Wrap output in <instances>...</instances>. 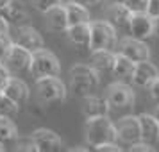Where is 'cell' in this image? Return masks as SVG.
I'll list each match as a JSON object with an SVG mask.
<instances>
[{
  "label": "cell",
  "instance_id": "6da1fadb",
  "mask_svg": "<svg viewBox=\"0 0 159 152\" xmlns=\"http://www.w3.org/2000/svg\"><path fill=\"white\" fill-rule=\"evenodd\" d=\"M84 136L86 143L95 149L97 145L109 143V141H118L116 140V127L115 122L106 116H95V118H86L84 123Z\"/></svg>",
  "mask_w": 159,
  "mask_h": 152
},
{
  "label": "cell",
  "instance_id": "7a4b0ae2",
  "mask_svg": "<svg viewBox=\"0 0 159 152\" xmlns=\"http://www.w3.org/2000/svg\"><path fill=\"white\" fill-rule=\"evenodd\" d=\"M118 41V32L107 20L89 22V50H113Z\"/></svg>",
  "mask_w": 159,
  "mask_h": 152
},
{
  "label": "cell",
  "instance_id": "3957f363",
  "mask_svg": "<svg viewBox=\"0 0 159 152\" xmlns=\"http://www.w3.org/2000/svg\"><path fill=\"white\" fill-rule=\"evenodd\" d=\"M100 82V75L95 72L89 65H75L70 68V84L72 90L79 95H89L97 90Z\"/></svg>",
  "mask_w": 159,
  "mask_h": 152
},
{
  "label": "cell",
  "instance_id": "277c9868",
  "mask_svg": "<svg viewBox=\"0 0 159 152\" xmlns=\"http://www.w3.org/2000/svg\"><path fill=\"white\" fill-rule=\"evenodd\" d=\"M38 99L45 104H54L66 99V86L57 75H47V77H36L34 82Z\"/></svg>",
  "mask_w": 159,
  "mask_h": 152
},
{
  "label": "cell",
  "instance_id": "5b68a950",
  "mask_svg": "<svg viewBox=\"0 0 159 152\" xmlns=\"http://www.w3.org/2000/svg\"><path fill=\"white\" fill-rule=\"evenodd\" d=\"M30 72L34 77H47V75H59L61 72V65L56 54H52L47 48H39V50L32 52V59H30Z\"/></svg>",
  "mask_w": 159,
  "mask_h": 152
},
{
  "label": "cell",
  "instance_id": "8992f818",
  "mask_svg": "<svg viewBox=\"0 0 159 152\" xmlns=\"http://www.w3.org/2000/svg\"><path fill=\"white\" fill-rule=\"evenodd\" d=\"M106 100H107L109 108L129 109V108L134 106L136 95H134V90H132L127 82H123V81H116V82H113V84L107 88Z\"/></svg>",
  "mask_w": 159,
  "mask_h": 152
},
{
  "label": "cell",
  "instance_id": "52a82bcc",
  "mask_svg": "<svg viewBox=\"0 0 159 152\" xmlns=\"http://www.w3.org/2000/svg\"><path fill=\"white\" fill-rule=\"evenodd\" d=\"M30 59H32V52L15 43L7 52V56L2 59V63L7 66L11 73H25L30 72Z\"/></svg>",
  "mask_w": 159,
  "mask_h": 152
},
{
  "label": "cell",
  "instance_id": "ba28073f",
  "mask_svg": "<svg viewBox=\"0 0 159 152\" xmlns=\"http://www.w3.org/2000/svg\"><path fill=\"white\" fill-rule=\"evenodd\" d=\"M118 54L125 56L127 59L139 63L145 59H150V48L147 47V41L143 39H136V38H123L120 45H118Z\"/></svg>",
  "mask_w": 159,
  "mask_h": 152
},
{
  "label": "cell",
  "instance_id": "9c48e42d",
  "mask_svg": "<svg viewBox=\"0 0 159 152\" xmlns=\"http://www.w3.org/2000/svg\"><path fill=\"white\" fill-rule=\"evenodd\" d=\"M116 127V140L125 145H130L134 141H139V123L138 116L134 115H125L115 123Z\"/></svg>",
  "mask_w": 159,
  "mask_h": 152
},
{
  "label": "cell",
  "instance_id": "30bf717a",
  "mask_svg": "<svg viewBox=\"0 0 159 152\" xmlns=\"http://www.w3.org/2000/svg\"><path fill=\"white\" fill-rule=\"evenodd\" d=\"M152 16H148L147 13H132L129 20V25H127V36L136 38V39H150L152 38Z\"/></svg>",
  "mask_w": 159,
  "mask_h": 152
},
{
  "label": "cell",
  "instance_id": "8fae6325",
  "mask_svg": "<svg viewBox=\"0 0 159 152\" xmlns=\"http://www.w3.org/2000/svg\"><path fill=\"white\" fill-rule=\"evenodd\" d=\"M30 138L34 141L36 152H57L63 149V140L50 129L39 127L30 134Z\"/></svg>",
  "mask_w": 159,
  "mask_h": 152
},
{
  "label": "cell",
  "instance_id": "7c38bea8",
  "mask_svg": "<svg viewBox=\"0 0 159 152\" xmlns=\"http://www.w3.org/2000/svg\"><path fill=\"white\" fill-rule=\"evenodd\" d=\"M138 123H139L141 141L156 147L159 143V118L156 115L141 113V115H138Z\"/></svg>",
  "mask_w": 159,
  "mask_h": 152
},
{
  "label": "cell",
  "instance_id": "4fadbf2b",
  "mask_svg": "<svg viewBox=\"0 0 159 152\" xmlns=\"http://www.w3.org/2000/svg\"><path fill=\"white\" fill-rule=\"evenodd\" d=\"M157 77H159V72H157V68H156V65L150 63L148 59H145V61H139V63L134 65L130 82L136 88H145L147 90V86L154 79H157Z\"/></svg>",
  "mask_w": 159,
  "mask_h": 152
},
{
  "label": "cell",
  "instance_id": "5bb4252c",
  "mask_svg": "<svg viewBox=\"0 0 159 152\" xmlns=\"http://www.w3.org/2000/svg\"><path fill=\"white\" fill-rule=\"evenodd\" d=\"M16 45H20L29 52H36L43 48V36L38 32L34 27L29 25H18V34H16Z\"/></svg>",
  "mask_w": 159,
  "mask_h": 152
},
{
  "label": "cell",
  "instance_id": "9a60e30c",
  "mask_svg": "<svg viewBox=\"0 0 159 152\" xmlns=\"http://www.w3.org/2000/svg\"><path fill=\"white\" fill-rule=\"evenodd\" d=\"M130 15H132V13H130L129 9L125 7L120 0H118V2L111 4V6L107 7L106 20L115 27L116 32H125V30H127V25H129Z\"/></svg>",
  "mask_w": 159,
  "mask_h": 152
},
{
  "label": "cell",
  "instance_id": "2e32d148",
  "mask_svg": "<svg viewBox=\"0 0 159 152\" xmlns=\"http://www.w3.org/2000/svg\"><path fill=\"white\" fill-rule=\"evenodd\" d=\"M2 93L7 95L11 100H15L16 104H25V102L29 100V86L23 82L20 77H15V75H11L9 81L6 82V86L2 88Z\"/></svg>",
  "mask_w": 159,
  "mask_h": 152
},
{
  "label": "cell",
  "instance_id": "e0dca14e",
  "mask_svg": "<svg viewBox=\"0 0 159 152\" xmlns=\"http://www.w3.org/2000/svg\"><path fill=\"white\" fill-rule=\"evenodd\" d=\"M109 104L106 97H97V95H84L82 100V115L86 118H95V116H106L109 115Z\"/></svg>",
  "mask_w": 159,
  "mask_h": 152
},
{
  "label": "cell",
  "instance_id": "ac0fdd59",
  "mask_svg": "<svg viewBox=\"0 0 159 152\" xmlns=\"http://www.w3.org/2000/svg\"><path fill=\"white\" fill-rule=\"evenodd\" d=\"M115 58L116 54L113 50H91V63H89V66L98 75H111L113 65H115Z\"/></svg>",
  "mask_w": 159,
  "mask_h": 152
},
{
  "label": "cell",
  "instance_id": "d6986e66",
  "mask_svg": "<svg viewBox=\"0 0 159 152\" xmlns=\"http://www.w3.org/2000/svg\"><path fill=\"white\" fill-rule=\"evenodd\" d=\"M45 15V22L47 27L52 32H65L68 27V18H66V11H65V4H57L52 9H48Z\"/></svg>",
  "mask_w": 159,
  "mask_h": 152
},
{
  "label": "cell",
  "instance_id": "ffe728a7",
  "mask_svg": "<svg viewBox=\"0 0 159 152\" xmlns=\"http://www.w3.org/2000/svg\"><path fill=\"white\" fill-rule=\"evenodd\" d=\"M65 34L73 47H88L89 45V22L68 25Z\"/></svg>",
  "mask_w": 159,
  "mask_h": 152
},
{
  "label": "cell",
  "instance_id": "44dd1931",
  "mask_svg": "<svg viewBox=\"0 0 159 152\" xmlns=\"http://www.w3.org/2000/svg\"><path fill=\"white\" fill-rule=\"evenodd\" d=\"M65 11H66V18H68V25L91 22L89 20V7L82 6V4L75 2V0L65 2Z\"/></svg>",
  "mask_w": 159,
  "mask_h": 152
},
{
  "label": "cell",
  "instance_id": "7402d4cb",
  "mask_svg": "<svg viewBox=\"0 0 159 152\" xmlns=\"http://www.w3.org/2000/svg\"><path fill=\"white\" fill-rule=\"evenodd\" d=\"M0 16H4L6 18V22L9 25H22L25 22V18H27V11L23 7L22 2H18V0H11L6 7L0 11Z\"/></svg>",
  "mask_w": 159,
  "mask_h": 152
},
{
  "label": "cell",
  "instance_id": "603a6c76",
  "mask_svg": "<svg viewBox=\"0 0 159 152\" xmlns=\"http://www.w3.org/2000/svg\"><path fill=\"white\" fill-rule=\"evenodd\" d=\"M134 61L127 59L125 56L118 54L116 52L115 58V65H113V72L111 75H115L116 81H123V82H130V77H132V70H134Z\"/></svg>",
  "mask_w": 159,
  "mask_h": 152
},
{
  "label": "cell",
  "instance_id": "cb8c5ba5",
  "mask_svg": "<svg viewBox=\"0 0 159 152\" xmlns=\"http://www.w3.org/2000/svg\"><path fill=\"white\" fill-rule=\"evenodd\" d=\"M16 136H18V129L13 120L7 116H0V143H13Z\"/></svg>",
  "mask_w": 159,
  "mask_h": 152
},
{
  "label": "cell",
  "instance_id": "d4e9b609",
  "mask_svg": "<svg viewBox=\"0 0 159 152\" xmlns=\"http://www.w3.org/2000/svg\"><path fill=\"white\" fill-rule=\"evenodd\" d=\"M20 111V104H16L15 100H11L7 95H4L0 91V116H7L13 118Z\"/></svg>",
  "mask_w": 159,
  "mask_h": 152
},
{
  "label": "cell",
  "instance_id": "484cf974",
  "mask_svg": "<svg viewBox=\"0 0 159 152\" xmlns=\"http://www.w3.org/2000/svg\"><path fill=\"white\" fill-rule=\"evenodd\" d=\"M13 143H15L16 150L36 152V147H34V141H32V138H30V136H16Z\"/></svg>",
  "mask_w": 159,
  "mask_h": 152
},
{
  "label": "cell",
  "instance_id": "4316f807",
  "mask_svg": "<svg viewBox=\"0 0 159 152\" xmlns=\"http://www.w3.org/2000/svg\"><path fill=\"white\" fill-rule=\"evenodd\" d=\"M130 13H143L147 9V2L148 0H120Z\"/></svg>",
  "mask_w": 159,
  "mask_h": 152
},
{
  "label": "cell",
  "instance_id": "83f0119b",
  "mask_svg": "<svg viewBox=\"0 0 159 152\" xmlns=\"http://www.w3.org/2000/svg\"><path fill=\"white\" fill-rule=\"evenodd\" d=\"M15 45V41L11 39L9 36V32H4V34H0V59H4L7 56V52L11 50V47Z\"/></svg>",
  "mask_w": 159,
  "mask_h": 152
},
{
  "label": "cell",
  "instance_id": "f1b7e54d",
  "mask_svg": "<svg viewBox=\"0 0 159 152\" xmlns=\"http://www.w3.org/2000/svg\"><path fill=\"white\" fill-rule=\"evenodd\" d=\"M57 4H63L61 0H36L34 2V7L39 11V13H47L48 9H52L54 6H57Z\"/></svg>",
  "mask_w": 159,
  "mask_h": 152
},
{
  "label": "cell",
  "instance_id": "f546056e",
  "mask_svg": "<svg viewBox=\"0 0 159 152\" xmlns=\"http://www.w3.org/2000/svg\"><path fill=\"white\" fill-rule=\"evenodd\" d=\"M127 150L130 152H152L154 150V145H148V143H145V141H134V143H130L129 147H127Z\"/></svg>",
  "mask_w": 159,
  "mask_h": 152
},
{
  "label": "cell",
  "instance_id": "4dcf8cb0",
  "mask_svg": "<svg viewBox=\"0 0 159 152\" xmlns=\"http://www.w3.org/2000/svg\"><path fill=\"white\" fill-rule=\"evenodd\" d=\"M147 90H148V95H150V99L159 106V77L152 81L150 84L147 86Z\"/></svg>",
  "mask_w": 159,
  "mask_h": 152
},
{
  "label": "cell",
  "instance_id": "1f68e13d",
  "mask_svg": "<svg viewBox=\"0 0 159 152\" xmlns=\"http://www.w3.org/2000/svg\"><path fill=\"white\" fill-rule=\"evenodd\" d=\"M95 150L98 152H120L122 149L118 147V141H109V143H102V145H97Z\"/></svg>",
  "mask_w": 159,
  "mask_h": 152
},
{
  "label": "cell",
  "instance_id": "d6a6232c",
  "mask_svg": "<svg viewBox=\"0 0 159 152\" xmlns=\"http://www.w3.org/2000/svg\"><path fill=\"white\" fill-rule=\"evenodd\" d=\"M145 13L148 16H152V18H157L159 16V0H148Z\"/></svg>",
  "mask_w": 159,
  "mask_h": 152
},
{
  "label": "cell",
  "instance_id": "836d02e7",
  "mask_svg": "<svg viewBox=\"0 0 159 152\" xmlns=\"http://www.w3.org/2000/svg\"><path fill=\"white\" fill-rule=\"evenodd\" d=\"M9 77H11V72L7 70V66L4 65V63H0V91H2V88L6 86Z\"/></svg>",
  "mask_w": 159,
  "mask_h": 152
},
{
  "label": "cell",
  "instance_id": "e575fe53",
  "mask_svg": "<svg viewBox=\"0 0 159 152\" xmlns=\"http://www.w3.org/2000/svg\"><path fill=\"white\" fill-rule=\"evenodd\" d=\"M75 2H79V4L86 6V7H95V6H100V4H104L106 0H75Z\"/></svg>",
  "mask_w": 159,
  "mask_h": 152
},
{
  "label": "cell",
  "instance_id": "d590c367",
  "mask_svg": "<svg viewBox=\"0 0 159 152\" xmlns=\"http://www.w3.org/2000/svg\"><path fill=\"white\" fill-rule=\"evenodd\" d=\"M152 38H157L159 39V16L152 20Z\"/></svg>",
  "mask_w": 159,
  "mask_h": 152
},
{
  "label": "cell",
  "instance_id": "8d00e7d4",
  "mask_svg": "<svg viewBox=\"0 0 159 152\" xmlns=\"http://www.w3.org/2000/svg\"><path fill=\"white\" fill-rule=\"evenodd\" d=\"M4 32H9V23L6 22L4 16H0V34H4Z\"/></svg>",
  "mask_w": 159,
  "mask_h": 152
},
{
  "label": "cell",
  "instance_id": "74e56055",
  "mask_svg": "<svg viewBox=\"0 0 159 152\" xmlns=\"http://www.w3.org/2000/svg\"><path fill=\"white\" fill-rule=\"evenodd\" d=\"M9 2H11V0H0V11H2V9L6 7V6H7Z\"/></svg>",
  "mask_w": 159,
  "mask_h": 152
},
{
  "label": "cell",
  "instance_id": "f35d334b",
  "mask_svg": "<svg viewBox=\"0 0 159 152\" xmlns=\"http://www.w3.org/2000/svg\"><path fill=\"white\" fill-rule=\"evenodd\" d=\"M6 150V147H4V143H0V152H4Z\"/></svg>",
  "mask_w": 159,
  "mask_h": 152
},
{
  "label": "cell",
  "instance_id": "ab89813d",
  "mask_svg": "<svg viewBox=\"0 0 159 152\" xmlns=\"http://www.w3.org/2000/svg\"><path fill=\"white\" fill-rule=\"evenodd\" d=\"M23 2H29V4H34V2H36V0H23Z\"/></svg>",
  "mask_w": 159,
  "mask_h": 152
},
{
  "label": "cell",
  "instance_id": "60d3db41",
  "mask_svg": "<svg viewBox=\"0 0 159 152\" xmlns=\"http://www.w3.org/2000/svg\"><path fill=\"white\" fill-rule=\"evenodd\" d=\"M61 2H63V4H65V2H68V0H61Z\"/></svg>",
  "mask_w": 159,
  "mask_h": 152
},
{
  "label": "cell",
  "instance_id": "b9f144b4",
  "mask_svg": "<svg viewBox=\"0 0 159 152\" xmlns=\"http://www.w3.org/2000/svg\"><path fill=\"white\" fill-rule=\"evenodd\" d=\"M157 118H159V109H157Z\"/></svg>",
  "mask_w": 159,
  "mask_h": 152
},
{
  "label": "cell",
  "instance_id": "7bdbcfd3",
  "mask_svg": "<svg viewBox=\"0 0 159 152\" xmlns=\"http://www.w3.org/2000/svg\"><path fill=\"white\" fill-rule=\"evenodd\" d=\"M0 63H2V59H0Z\"/></svg>",
  "mask_w": 159,
  "mask_h": 152
}]
</instances>
